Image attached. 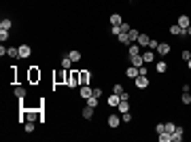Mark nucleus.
I'll return each instance as SVG.
<instances>
[{"label": "nucleus", "mask_w": 191, "mask_h": 142, "mask_svg": "<svg viewBox=\"0 0 191 142\" xmlns=\"http://www.w3.org/2000/svg\"><path fill=\"white\" fill-rule=\"evenodd\" d=\"M66 83H68L70 87L81 85V74H77V72H70V70H68V79H66Z\"/></svg>", "instance_id": "f257e3e1"}, {"label": "nucleus", "mask_w": 191, "mask_h": 142, "mask_svg": "<svg viewBox=\"0 0 191 142\" xmlns=\"http://www.w3.org/2000/svg\"><path fill=\"white\" fill-rule=\"evenodd\" d=\"M134 85H136L138 89H146V87H149L151 83H149V79H146V76H142V74H138V76L134 79Z\"/></svg>", "instance_id": "f03ea898"}, {"label": "nucleus", "mask_w": 191, "mask_h": 142, "mask_svg": "<svg viewBox=\"0 0 191 142\" xmlns=\"http://www.w3.org/2000/svg\"><path fill=\"white\" fill-rule=\"evenodd\" d=\"M28 79H30L32 83L41 81V70H38V66H32V68H30V72H28Z\"/></svg>", "instance_id": "7ed1b4c3"}, {"label": "nucleus", "mask_w": 191, "mask_h": 142, "mask_svg": "<svg viewBox=\"0 0 191 142\" xmlns=\"http://www.w3.org/2000/svg\"><path fill=\"white\" fill-rule=\"evenodd\" d=\"M94 95V89L89 87V85H81V98L83 100H87V98H92Z\"/></svg>", "instance_id": "20e7f679"}, {"label": "nucleus", "mask_w": 191, "mask_h": 142, "mask_svg": "<svg viewBox=\"0 0 191 142\" xmlns=\"http://www.w3.org/2000/svg\"><path fill=\"white\" fill-rule=\"evenodd\" d=\"M170 34H174V36H185V30H183L178 23H172V26H170Z\"/></svg>", "instance_id": "39448f33"}, {"label": "nucleus", "mask_w": 191, "mask_h": 142, "mask_svg": "<svg viewBox=\"0 0 191 142\" xmlns=\"http://www.w3.org/2000/svg\"><path fill=\"white\" fill-rule=\"evenodd\" d=\"M130 64H132V66H136V68H140V66H144L142 53H140V55H134V57H130Z\"/></svg>", "instance_id": "423d86ee"}, {"label": "nucleus", "mask_w": 191, "mask_h": 142, "mask_svg": "<svg viewBox=\"0 0 191 142\" xmlns=\"http://www.w3.org/2000/svg\"><path fill=\"white\" fill-rule=\"evenodd\" d=\"M119 123H121V117H117V115H110L108 117V127H119Z\"/></svg>", "instance_id": "0eeeda50"}, {"label": "nucleus", "mask_w": 191, "mask_h": 142, "mask_svg": "<svg viewBox=\"0 0 191 142\" xmlns=\"http://www.w3.org/2000/svg\"><path fill=\"white\" fill-rule=\"evenodd\" d=\"M183 134H185V130H183V127H176L174 134H172V142H181L183 140Z\"/></svg>", "instance_id": "6e6552de"}, {"label": "nucleus", "mask_w": 191, "mask_h": 142, "mask_svg": "<svg viewBox=\"0 0 191 142\" xmlns=\"http://www.w3.org/2000/svg\"><path fill=\"white\" fill-rule=\"evenodd\" d=\"M30 55H32L30 45H21V47H19V57H30Z\"/></svg>", "instance_id": "1a4fd4ad"}, {"label": "nucleus", "mask_w": 191, "mask_h": 142, "mask_svg": "<svg viewBox=\"0 0 191 142\" xmlns=\"http://www.w3.org/2000/svg\"><path fill=\"white\" fill-rule=\"evenodd\" d=\"M128 55H130V57H134V55H140V45H138V43H136V45L132 43V45H130V49H128Z\"/></svg>", "instance_id": "9d476101"}, {"label": "nucleus", "mask_w": 191, "mask_h": 142, "mask_svg": "<svg viewBox=\"0 0 191 142\" xmlns=\"http://www.w3.org/2000/svg\"><path fill=\"white\" fill-rule=\"evenodd\" d=\"M157 53H159V55H168V53H170V45H168V43H159V45H157Z\"/></svg>", "instance_id": "9b49d317"}, {"label": "nucleus", "mask_w": 191, "mask_h": 142, "mask_svg": "<svg viewBox=\"0 0 191 142\" xmlns=\"http://www.w3.org/2000/svg\"><path fill=\"white\" fill-rule=\"evenodd\" d=\"M176 23H178V26H181L183 30H185V28H189V26H191V21H189V17H187V15H181Z\"/></svg>", "instance_id": "f8f14e48"}, {"label": "nucleus", "mask_w": 191, "mask_h": 142, "mask_svg": "<svg viewBox=\"0 0 191 142\" xmlns=\"http://www.w3.org/2000/svg\"><path fill=\"white\" fill-rule=\"evenodd\" d=\"M136 43H138L140 47H149V43H151V38H149V34H140Z\"/></svg>", "instance_id": "ddd939ff"}, {"label": "nucleus", "mask_w": 191, "mask_h": 142, "mask_svg": "<svg viewBox=\"0 0 191 142\" xmlns=\"http://www.w3.org/2000/svg\"><path fill=\"white\" fill-rule=\"evenodd\" d=\"M121 23H123L121 15H119V13H113V15H110V26H121Z\"/></svg>", "instance_id": "4468645a"}, {"label": "nucleus", "mask_w": 191, "mask_h": 142, "mask_svg": "<svg viewBox=\"0 0 191 142\" xmlns=\"http://www.w3.org/2000/svg\"><path fill=\"white\" fill-rule=\"evenodd\" d=\"M13 28V21L9 19V17H2V21H0V30H11Z\"/></svg>", "instance_id": "2eb2a0df"}, {"label": "nucleus", "mask_w": 191, "mask_h": 142, "mask_svg": "<svg viewBox=\"0 0 191 142\" xmlns=\"http://www.w3.org/2000/svg\"><path fill=\"white\" fill-rule=\"evenodd\" d=\"M138 74H140V72H138V68H136V66H132V68H128V70H125V76H128V79H136Z\"/></svg>", "instance_id": "dca6fc26"}, {"label": "nucleus", "mask_w": 191, "mask_h": 142, "mask_svg": "<svg viewBox=\"0 0 191 142\" xmlns=\"http://www.w3.org/2000/svg\"><path fill=\"white\" fill-rule=\"evenodd\" d=\"M6 55L13 57V59H17V57H19V47H9L6 49Z\"/></svg>", "instance_id": "f3484780"}, {"label": "nucleus", "mask_w": 191, "mask_h": 142, "mask_svg": "<svg viewBox=\"0 0 191 142\" xmlns=\"http://www.w3.org/2000/svg\"><path fill=\"white\" fill-rule=\"evenodd\" d=\"M157 140L159 142H172V134H170V132H161V134L157 136Z\"/></svg>", "instance_id": "a211bd4d"}, {"label": "nucleus", "mask_w": 191, "mask_h": 142, "mask_svg": "<svg viewBox=\"0 0 191 142\" xmlns=\"http://www.w3.org/2000/svg\"><path fill=\"white\" fill-rule=\"evenodd\" d=\"M128 36H130V45H132V43H136V41H138V36H140V32L132 28V30L128 32Z\"/></svg>", "instance_id": "6ab92c4d"}, {"label": "nucleus", "mask_w": 191, "mask_h": 142, "mask_svg": "<svg viewBox=\"0 0 191 142\" xmlns=\"http://www.w3.org/2000/svg\"><path fill=\"white\" fill-rule=\"evenodd\" d=\"M72 68V59L66 55V57H62V70H70Z\"/></svg>", "instance_id": "aec40b11"}, {"label": "nucleus", "mask_w": 191, "mask_h": 142, "mask_svg": "<svg viewBox=\"0 0 191 142\" xmlns=\"http://www.w3.org/2000/svg\"><path fill=\"white\" fill-rule=\"evenodd\" d=\"M89 79H92V72L83 70V72H81V85H89Z\"/></svg>", "instance_id": "412c9836"}, {"label": "nucleus", "mask_w": 191, "mask_h": 142, "mask_svg": "<svg viewBox=\"0 0 191 142\" xmlns=\"http://www.w3.org/2000/svg\"><path fill=\"white\" fill-rule=\"evenodd\" d=\"M83 119H94V108H92L89 104L83 108Z\"/></svg>", "instance_id": "4be33fe9"}, {"label": "nucleus", "mask_w": 191, "mask_h": 142, "mask_svg": "<svg viewBox=\"0 0 191 142\" xmlns=\"http://www.w3.org/2000/svg\"><path fill=\"white\" fill-rule=\"evenodd\" d=\"M142 59H144V64H151V62L155 59V53H153V51H144V53H142Z\"/></svg>", "instance_id": "5701e85b"}, {"label": "nucleus", "mask_w": 191, "mask_h": 142, "mask_svg": "<svg viewBox=\"0 0 191 142\" xmlns=\"http://www.w3.org/2000/svg\"><path fill=\"white\" fill-rule=\"evenodd\" d=\"M117 108H119V112H121V115H123V112H128V110H130V104H128V100H121Z\"/></svg>", "instance_id": "b1692460"}, {"label": "nucleus", "mask_w": 191, "mask_h": 142, "mask_svg": "<svg viewBox=\"0 0 191 142\" xmlns=\"http://www.w3.org/2000/svg\"><path fill=\"white\" fill-rule=\"evenodd\" d=\"M119 102H121V98H119L117 94L108 95V104H110V106H119Z\"/></svg>", "instance_id": "393cba45"}, {"label": "nucleus", "mask_w": 191, "mask_h": 142, "mask_svg": "<svg viewBox=\"0 0 191 142\" xmlns=\"http://www.w3.org/2000/svg\"><path fill=\"white\" fill-rule=\"evenodd\" d=\"M68 57H70L72 62H79L83 55H81V51H68Z\"/></svg>", "instance_id": "a878e982"}, {"label": "nucleus", "mask_w": 191, "mask_h": 142, "mask_svg": "<svg viewBox=\"0 0 191 142\" xmlns=\"http://www.w3.org/2000/svg\"><path fill=\"white\" fill-rule=\"evenodd\" d=\"M155 70H157L159 74H164V72L168 70V64H166V62H157V66H155Z\"/></svg>", "instance_id": "bb28decb"}, {"label": "nucleus", "mask_w": 191, "mask_h": 142, "mask_svg": "<svg viewBox=\"0 0 191 142\" xmlns=\"http://www.w3.org/2000/svg\"><path fill=\"white\" fill-rule=\"evenodd\" d=\"M34 127H36V125H34V121H26V123H23V130H26L28 134H32V132H34Z\"/></svg>", "instance_id": "cd10ccee"}, {"label": "nucleus", "mask_w": 191, "mask_h": 142, "mask_svg": "<svg viewBox=\"0 0 191 142\" xmlns=\"http://www.w3.org/2000/svg\"><path fill=\"white\" fill-rule=\"evenodd\" d=\"M15 95H17L19 100H23V98H26V87H15Z\"/></svg>", "instance_id": "c85d7f7f"}, {"label": "nucleus", "mask_w": 191, "mask_h": 142, "mask_svg": "<svg viewBox=\"0 0 191 142\" xmlns=\"http://www.w3.org/2000/svg\"><path fill=\"white\" fill-rule=\"evenodd\" d=\"M98 100H100V98H96V95H92V98H87V104H89V106H92V108H96V106H98V104H100V102H98Z\"/></svg>", "instance_id": "c756f323"}, {"label": "nucleus", "mask_w": 191, "mask_h": 142, "mask_svg": "<svg viewBox=\"0 0 191 142\" xmlns=\"http://www.w3.org/2000/svg\"><path fill=\"white\" fill-rule=\"evenodd\" d=\"M117 38H119V43H123V45H130V36H128V34H123V32H121Z\"/></svg>", "instance_id": "7c9ffc66"}, {"label": "nucleus", "mask_w": 191, "mask_h": 142, "mask_svg": "<svg viewBox=\"0 0 191 142\" xmlns=\"http://www.w3.org/2000/svg\"><path fill=\"white\" fill-rule=\"evenodd\" d=\"M181 102H183V104H191V94H189V91H183V98H181Z\"/></svg>", "instance_id": "2f4dec72"}, {"label": "nucleus", "mask_w": 191, "mask_h": 142, "mask_svg": "<svg viewBox=\"0 0 191 142\" xmlns=\"http://www.w3.org/2000/svg\"><path fill=\"white\" fill-rule=\"evenodd\" d=\"M121 119H123V123H130V121H132L134 117H132V112L128 110V112H123V117H121Z\"/></svg>", "instance_id": "473e14b6"}, {"label": "nucleus", "mask_w": 191, "mask_h": 142, "mask_svg": "<svg viewBox=\"0 0 191 142\" xmlns=\"http://www.w3.org/2000/svg\"><path fill=\"white\" fill-rule=\"evenodd\" d=\"M155 132H157V136H159L161 132H166V123H157V125H155Z\"/></svg>", "instance_id": "72a5a7b5"}, {"label": "nucleus", "mask_w": 191, "mask_h": 142, "mask_svg": "<svg viewBox=\"0 0 191 142\" xmlns=\"http://www.w3.org/2000/svg\"><path fill=\"white\" fill-rule=\"evenodd\" d=\"M174 130H176V125H174L172 121H168V123H166V132H170V134H174Z\"/></svg>", "instance_id": "f704fd0d"}, {"label": "nucleus", "mask_w": 191, "mask_h": 142, "mask_svg": "<svg viewBox=\"0 0 191 142\" xmlns=\"http://www.w3.org/2000/svg\"><path fill=\"white\" fill-rule=\"evenodd\" d=\"M113 94L121 95V94H123V85H113Z\"/></svg>", "instance_id": "c9c22d12"}, {"label": "nucleus", "mask_w": 191, "mask_h": 142, "mask_svg": "<svg viewBox=\"0 0 191 142\" xmlns=\"http://www.w3.org/2000/svg\"><path fill=\"white\" fill-rule=\"evenodd\" d=\"M9 36H11V34H9V30H0V41H2V43H4Z\"/></svg>", "instance_id": "e433bc0d"}, {"label": "nucleus", "mask_w": 191, "mask_h": 142, "mask_svg": "<svg viewBox=\"0 0 191 142\" xmlns=\"http://www.w3.org/2000/svg\"><path fill=\"white\" fill-rule=\"evenodd\" d=\"M130 30H132V26H130V23H121V32H123V34H128Z\"/></svg>", "instance_id": "4c0bfd02"}, {"label": "nucleus", "mask_w": 191, "mask_h": 142, "mask_svg": "<svg viewBox=\"0 0 191 142\" xmlns=\"http://www.w3.org/2000/svg\"><path fill=\"white\" fill-rule=\"evenodd\" d=\"M110 34H117V36H119V34H121V26H113V28H110Z\"/></svg>", "instance_id": "58836bf2"}, {"label": "nucleus", "mask_w": 191, "mask_h": 142, "mask_svg": "<svg viewBox=\"0 0 191 142\" xmlns=\"http://www.w3.org/2000/svg\"><path fill=\"white\" fill-rule=\"evenodd\" d=\"M181 57H183L185 62H189V59H191V51H183V53H181Z\"/></svg>", "instance_id": "ea45409f"}, {"label": "nucleus", "mask_w": 191, "mask_h": 142, "mask_svg": "<svg viewBox=\"0 0 191 142\" xmlns=\"http://www.w3.org/2000/svg\"><path fill=\"white\" fill-rule=\"evenodd\" d=\"M157 45H159V43H157V41H153V38H151V43H149V49H155V51H157Z\"/></svg>", "instance_id": "a19ab883"}, {"label": "nucleus", "mask_w": 191, "mask_h": 142, "mask_svg": "<svg viewBox=\"0 0 191 142\" xmlns=\"http://www.w3.org/2000/svg\"><path fill=\"white\" fill-rule=\"evenodd\" d=\"M94 95L96 98H100V95H102V89H100V87H94Z\"/></svg>", "instance_id": "79ce46f5"}, {"label": "nucleus", "mask_w": 191, "mask_h": 142, "mask_svg": "<svg viewBox=\"0 0 191 142\" xmlns=\"http://www.w3.org/2000/svg\"><path fill=\"white\" fill-rule=\"evenodd\" d=\"M119 98H121V100H130V94H128V91H123V94L119 95Z\"/></svg>", "instance_id": "37998d69"}, {"label": "nucleus", "mask_w": 191, "mask_h": 142, "mask_svg": "<svg viewBox=\"0 0 191 142\" xmlns=\"http://www.w3.org/2000/svg\"><path fill=\"white\" fill-rule=\"evenodd\" d=\"M138 72H140L142 76H146V68H144V66H140V68H138Z\"/></svg>", "instance_id": "c03bdc74"}, {"label": "nucleus", "mask_w": 191, "mask_h": 142, "mask_svg": "<svg viewBox=\"0 0 191 142\" xmlns=\"http://www.w3.org/2000/svg\"><path fill=\"white\" fill-rule=\"evenodd\" d=\"M185 36H191V26L189 28H185Z\"/></svg>", "instance_id": "a18cd8bd"}, {"label": "nucleus", "mask_w": 191, "mask_h": 142, "mask_svg": "<svg viewBox=\"0 0 191 142\" xmlns=\"http://www.w3.org/2000/svg\"><path fill=\"white\" fill-rule=\"evenodd\" d=\"M187 68H189V70H191V59H189V62H187Z\"/></svg>", "instance_id": "49530a36"}]
</instances>
